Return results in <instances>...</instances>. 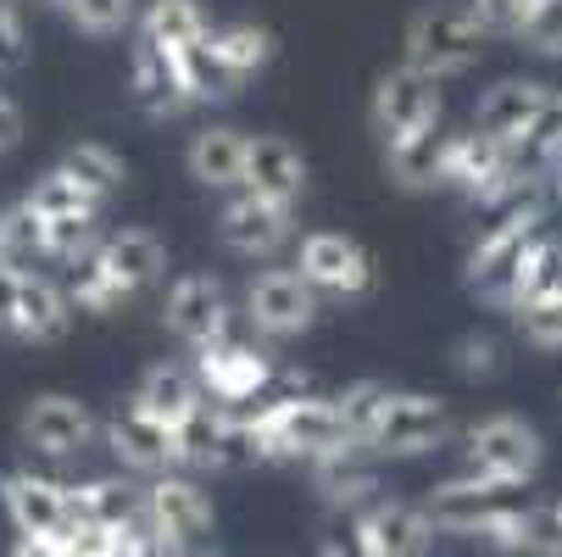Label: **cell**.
I'll list each match as a JSON object with an SVG mask.
<instances>
[{
	"mask_svg": "<svg viewBox=\"0 0 562 557\" xmlns=\"http://www.w3.org/2000/svg\"><path fill=\"white\" fill-rule=\"evenodd\" d=\"M23 274L29 268H18V263H7L0 257V335H18V307H23Z\"/></svg>",
	"mask_w": 562,
	"mask_h": 557,
	"instance_id": "39",
	"label": "cell"
},
{
	"mask_svg": "<svg viewBox=\"0 0 562 557\" xmlns=\"http://www.w3.org/2000/svg\"><path fill=\"white\" fill-rule=\"evenodd\" d=\"M212 18H206V7L201 0H145V18H139V40H150V45H162V51H173V56H184V51H195L201 40H212Z\"/></svg>",
	"mask_w": 562,
	"mask_h": 557,
	"instance_id": "26",
	"label": "cell"
},
{
	"mask_svg": "<svg viewBox=\"0 0 562 557\" xmlns=\"http://www.w3.org/2000/svg\"><path fill=\"white\" fill-rule=\"evenodd\" d=\"M128 408H139L145 419L168 424V430L190 424V419L206 408V390H201L195 363H150V368L139 374L134 396H128Z\"/></svg>",
	"mask_w": 562,
	"mask_h": 557,
	"instance_id": "22",
	"label": "cell"
},
{
	"mask_svg": "<svg viewBox=\"0 0 562 557\" xmlns=\"http://www.w3.org/2000/svg\"><path fill=\"white\" fill-rule=\"evenodd\" d=\"M18 140H23V112H18V101L7 90H0V156H7Z\"/></svg>",
	"mask_w": 562,
	"mask_h": 557,
	"instance_id": "41",
	"label": "cell"
},
{
	"mask_svg": "<svg viewBox=\"0 0 562 557\" xmlns=\"http://www.w3.org/2000/svg\"><path fill=\"white\" fill-rule=\"evenodd\" d=\"M12 557H78V552L67 546V535H18Z\"/></svg>",
	"mask_w": 562,
	"mask_h": 557,
	"instance_id": "40",
	"label": "cell"
},
{
	"mask_svg": "<svg viewBox=\"0 0 562 557\" xmlns=\"http://www.w3.org/2000/svg\"><path fill=\"white\" fill-rule=\"evenodd\" d=\"M351 530L362 541V557H429L440 535L424 502H401V497H379L351 519Z\"/></svg>",
	"mask_w": 562,
	"mask_h": 557,
	"instance_id": "16",
	"label": "cell"
},
{
	"mask_svg": "<svg viewBox=\"0 0 562 557\" xmlns=\"http://www.w3.org/2000/svg\"><path fill=\"white\" fill-rule=\"evenodd\" d=\"M206 56H212L217 90H223V101H228V96H239V90H246L251 78L279 56V40H273V29H262V23H217L212 40H206Z\"/></svg>",
	"mask_w": 562,
	"mask_h": 557,
	"instance_id": "20",
	"label": "cell"
},
{
	"mask_svg": "<svg viewBox=\"0 0 562 557\" xmlns=\"http://www.w3.org/2000/svg\"><path fill=\"white\" fill-rule=\"evenodd\" d=\"M295 268H301V279L324 301H357V296L373 290V257H368V246L351 241V234H340V229L301 234Z\"/></svg>",
	"mask_w": 562,
	"mask_h": 557,
	"instance_id": "13",
	"label": "cell"
},
{
	"mask_svg": "<svg viewBox=\"0 0 562 557\" xmlns=\"http://www.w3.org/2000/svg\"><path fill=\"white\" fill-rule=\"evenodd\" d=\"M50 7L61 12L67 29L90 34V40H123V34H134L139 18H145L139 0H50Z\"/></svg>",
	"mask_w": 562,
	"mask_h": 557,
	"instance_id": "29",
	"label": "cell"
},
{
	"mask_svg": "<svg viewBox=\"0 0 562 557\" xmlns=\"http://www.w3.org/2000/svg\"><path fill=\"white\" fill-rule=\"evenodd\" d=\"M451 408L429 390H390V402L368 435V452L379 463H401V457H429L451 441Z\"/></svg>",
	"mask_w": 562,
	"mask_h": 557,
	"instance_id": "5",
	"label": "cell"
},
{
	"mask_svg": "<svg viewBox=\"0 0 562 557\" xmlns=\"http://www.w3.org/2000/svg\"><path fill=\"white\" fill-rule=\"evenodd\" d=\"M518 45L540 62H562V0H535L529 18H524V34Z\"/></svg>",
	"mask_w": 562,
	"mask_h": 557,
	"instance_id": "36",
	"label": "cell"
},
{
	"mask_svg": "<svg viewBox=\"0 0 562 557\" xmlns=\"http://www.w3.org/2000/svg\"><path fill=\"white\" fill-rule=\"evenodd\" d=\"M72 318H78V307H72L67 285L50 279V274H40V268H29L23 274V307H18V335L12 341H23V346H56L72 330Z\"/></svg>",
	"mask_w": 562,
	"mask_h": 557,
	"instance_id": "25",
	"label": "cell"
},
{
	"mask_svg": "<svg viewBox=\"0 0 562 557\" xmlns=\"http://www.w3.org/2000/svg\"><path fill=\"white\" fill-rule=\"evenodd\" d=\"M546 290H562V241H557V234H540V241L529 246L524 274H518V290H513V307H524V301H535Z\"/></svg>",
	"mask_w": 562,
	"mask_h": 557,
	"instance_id": "34",
	"label": "cell"
},
{
	"mask_svg": "<svg viewBox=\"0 0 562 557\" xmlns=\"http://www.w3.org/2000/svg\"><path fill=\"white\" fill-rule=\"evenodd\" d=\"M128 96L134 107L150 118V123H179L190 118L201 101L190 90V73H184V56L162 51V45H150L134 34V56H128Z\"/></svg>",
	"mask_w": 562,
	"mask_h": 557,
	"instance_id": "15",
	"label": "cell"
},
{
	"mask_svg": "<svg viewBox=\"0 0 562 557\" xmlns=\"http://www.w3.org/2000/svg\"><path fill=\"white\" fill-rule=\"evenodd\" d=\"M524 7H535V0H524Z\"/></svg>",
	"mask_w": 562,
	"mask_h": 557,
	"instance_id": "44",
	"label": "cell"
},
{
	"mask_svg": "<svg viewBox=\"0 0 562 557\" xmlns=\"http://www.w3.org/2000/svg\"><path fill=\"white\" fill-rule=\"evenodd\" d=\"M217 241L223 252L246 257V263H273L295 241V207L268 201L257 190H234L217 212Z\"/></svg>",
	"mask_w": 562,
	"mask_h": 557,
	"instance_id": "14",
	"label": "cell"
},
{
	"mask_svg": "<svg viewBox=\"0 0 562 557\" xmlns=\"http://www.w3.org/2000/svg\"><path fill=\"white\" fill-rule=\"evenodd\" d=\"M401 51H407V62L429 78H462L479 67V56H485V29L473 23V12L462 7V0H435V7L413 12L407 34H401Z\"/></svg>",
	"mask_w": 562,
	"mask_h": 557,
	"instance_id": "2",
	"label": "cell"
},
{
	"mask_svg": "<svg viewBox=\"0 0 562 557\" xmlns=\"http://www.w3.org/2000/svg\"><path fill=\"white\" fill-rule=\"evenodd\" d=\"M257 463V435L246 413L206 402L190 424H179V468L184 474H234Z\"/></svg>",
	"mask_w": 562,
	"mask_h": 557,
	"instance_id": "12",
	"label": "cell"
},
{
	"mask_svg": "<svg viewBox=\"0 0 562 557\" xmlns=\"http://www.w3.org/2000/svg\"><path fill=\"white\" fill-rule=\"evenodd\" d=\"M440 118H446V101H440V78L418 73L413 62H401V67L379 73L373 101H368V123H373L379 145H395V140H407V134L440 129Z\"/></svg>",
	"mask_w": 562,
	"mask_h": 557,
	"instance_id": "9",
	"label": "cell"
},
{
	"mask_svg": "<svg viewBox=\"0 0 562 557\" xmlns=\"http://www.w3.org/2000/svg\"><path fill=\"white\" fill-rule=\"evenodd\" d=\"M462 457H468V468H485V474H496V480L529 486L546 468V441L518 413H485V419H473L462 430Z\"/></svg>",
	"mask_w": 562,
	"mask_h": 557,
	"instance_id": "8",
	"label": "cell"
},
{
	"mask_svg": "<svg viewBox=\"0 0 562 557\" xmlns=\"http://www.w3.org/2000/svg\"><path fill=\"white\" fill-rule=\"evenodd\" d=\"M56 168H61L67 179H78L95 201H112V196L128 185V163H123L112 145H101V140H78V145H67Z\"/></svg>",
	"mask_w": 562,
	"mask_h": 557,
	"instance_id": "28",
	"label": "cell"
},
{
	"mask_svg": "<svg viewBox=\"0 0 562 557\" xmlns=\"http://www.w3.org/2000/svg\"><path fill=\"white\" fill-rule=\"evenodd\" d=\"M117 296H139V290H150L156 279L168 274V246L156 241L150 229H117V234H101V246L85 257Z\"/></svg>",
	"mask_w": 562,
	"mask_h": 557,
	"instance_id": "18",
	"label": "cell"
},
{
	"mask_svg": "<svg viewBox=\"0 0 562 557\" xmlns=\"http://www.w3.org/2000/svg\"><path fill=\"white\" fill-rule=\"evenodd\" d=\"M446 123L440 129H424V134H407L384 145V174L390 185L401 190H440V174H446Z\"/></svg>",
	"mask_w": 562,
	"mask_h": 557,
	"instance_id": "27",
	"label": "cell"
},
{
	"mask_svg": "<svg viewBox=\"0 0 562 557\" xmlns=\"http://www.w3.org/2000/svg\"><path fill=\"white\" fill-rule=\"evenodd\" d=\"M45 223H61V218H101L106 212V201H95L85 185H78V179H67L61 168H50L45 179H34V190L23 196Z\"/></svg>",
	"mask_w": 562,
	"mask_h": 557,
	"instance_id": "31",
	"label": "cell"
},
{
	"mask_svg": "<svg viewBox=\"0 0 562 557\" xmlns=\"http://www.w3.org/2000/svg\"><path fill=\"white\" fill-rule=\"evenodd\" d=\"M551 513H557V524H562V502H551Z\"/></svg>",
	"mask_w": 562,
	"mask_h": 557,
	"instance_id": "43",
	"label": "cell"
},
{
	"mask_svg": "<svg viewBox=\"0 0 562 557\" xmlns=\"http://www.w3.org/2000/svg\"><path fill=\"white\" fill-rule=\"evenodd\" d=\"M462 7L473 12L479 29H485V40H518L524 34V18H529L524 0H462Z\"/></svg>",
	"mask_w": 562,
	"mask_h": 557,
	"instance_id": "37",
	"label": "cell"
},
{
	"mask_svg": "<svg viewBox=\"0 0 562 557\" xmlns=\"http://www.w3.org/2000/svg\"><path fill=\"white\" fill-rule=\"evenodd\" d=\"M317 312H324V296H317L301 268H257L246 279V296H239V318H246V330L268 346H284V341H301Z\"/></svg>",
	"mask_w": 562,
	"mask_h": 557,
	"instance_id": "3",
	"label": "cell"
},
{
	"mask_svg": "<svg viewBox=\"0 0 562 557\" xmlns=\"http://www.w3.org/2000/svg\"><path fill=\"white\" fill-rule=\"evenodd\" d=\"M195 374H201V390H206V402H223V408H257L262 396L279 385V363L268 352V341L257 335H223L201 352H190Z\"/></svg>",
	"mask_w": 562,
	"mask_h": 557,
	"instance_id": "4",
	"label": "cell"
},
{
	"mask_svg": "<svg viewBox=\"0 0 562 557\" xmlns=\"http://www.w3.org/2000/svg\"><path fill=\"white\" fill-rule=\"evenodd\" d=\"M217 513H212V497L201 486V474H156V480H145V530L162 541L168 552L190 557L206 535H212Z\"/></svg>",
	"mask_w": 562,
	"mask_h": 557,
	"instance_id": "6",
	"label": "cell"
},
{
	"mask_svg": "<svg viewBox=\"0 0 562 557\" xmlns=\"http://www.w3.org/2000/svg\"><path fill=\"white\" fill-rule=\"evenodd\" d=\"M29 51V29H23V7L18 0H0V73H12Z\"/></svg>",
	"mask_w": 562,
	"mask_h": 557,
	"instance_id": "38",
	"label": "cell"
},
{
	"mask_svg": "<svg viewBox=\"0 0 562 557\" xmlns=\"http://www.w3.org/2000/svg\"><path fill=\"white\" fill-rule=\"evenodd\" d=\"M246 156H251V134H239L234 123H206L190 134L184 168L201 190L234 196V190H246Z\"/></svg>",
	"mask_w": 562,
	"mask_h": 557,
	"instance_id": "21",
	"label": "cell"
},
{
	"mask_svg": "<svg viewBox=\"0 0 562 557\" xmlns=\"http://www.w3.org/2000/svg\"><path fill=\"white\" fill-rule=\"evenodd\" d=\"M106 446H112L117 468L134 474V480H156V474L179 468V430L145 419L139 408H117L106 419Z\"/></svg>",
	"mask_w": 562,
	"mask_h": 557,
	"instance_id": "19",
	"label": "cell"
},
{
	"mask_svg": "<svg viewBox=\"0 0 562 557\" xmlns=\"http://www.w3.org/2000/svg\"><path fill=\"white\" fill-rule=\"evenodd\" d=\"M190 557H201V552H190Z\"/></svg>",
	"mask_w": 562,
	"mask_h": 557,
	"instance_id": "45",
	"label": "cell"
},
{
	"mask_svg": "<svg viewBox=\"0 0 562 557\" xmlns=\"http://www.w3.org/2000/svg\"><path fill=\"white\" fill-rule=\"evenodd\" d=\"M317 557H362L357 530H351V524H346V530H329L324 541H317Z\"/></svg>",
	"mask_w": 562,
	"mask_h": 557,
	"instance_id": "42",
	"label": "cell"
},
{
	"mask_svg": "<svg viewBox=\"0 0 562 557\" xmlns=\"http://www.w3.org/2000/svg\"><path fill=\"white\" fill-rule=\"evenodd\" d=\"M546 212H551V201H524V207L491 218V229L473 241V252H468V290H473L479 301L513 307L524 257H529V246L546 234Z\"/></svg>",
	"mask_w": 562,
	"mask_h": 557,
	"instance_id": "1",
	"label": "cell"
},
{
	"mask_svg": "<svg viewBox=\"0 0 562 557\" xmlns=\"http://www.w3.org/2000/svg\"><path fill=\"white\" fill-rule=\"evenodd\" d=\"M0 502H7V519L18 535H67L78 524L72 508V486L50 480L40 468H12L0 480Z\"/></svg>",
	"mask_w": 562,
	"mask_h": 557,
	"instance_id": "17",
	"label": "cell"
},
{
	"mask_svg": "<svg viewBox=\"0 0 562 557\" xmlns=\"http://www.w3.org/2000/svg\"><path fill=\"white\" fill-rule=\"evenodd\" d=\"M0 257L18 263V268H50V241H45V218L18 201L0 212Z\"/></svg>",
	"mask_w": 562,
	"mask_h": 557,
	"instance_id": "30",
	"label": "cell"
},
{
	"mask_svg": "<svg viewBox=\"0 0 562 557\" xmlns=\"http://www.w3.org/2000/svg\"><path fill=\"white\" fill-rule=\"evenodd\" d=\"M451 368L468 379V385H491L507 374V346L491 335V330H468L457 346H451Z\"/></svg>",
	"mask_w": 562,
	"mask_h": 557,
	"instance_id": "33",
	"label": "cell"
},
{
	"mask_svg": "<svg viewBox=\"0 0 562 557\" xmlns=\"http://www.w3.org/2000/svg\"><path fill=\"white\" fill-rule=\"evenodd\" d=\"M513 330L535 352H562V290H546V296L513 307Z\"/></svg>",
	"mask_w": 562,
	"mask_h": 557,
	"instance_id": "32",
	"label": "cell"
},
{
	"mask_svg": "<svg viewBox=\"0 0 562 557\" xmlns=\"http://www.w3.org/2000/svg\"><path fill=\"white\" fill-rule=\"evenodd\" d=\"M518 502H524V486L496 480V474L468 468V463H462V474H451V480H440L424 497L435 530L440 535H462V541H479V530H485L491 519H502L507 508H518Z\"/></svg>",
	"mask_w": 562,
	"mask_h": 557,
	"instance_id": "7",
	"label": "cell"
},
{
	"mask_svg": "<svg viewBox=\"0 0 562 557\" xmlns=\"http://www.w3.org/2000/svg\"><path fill=\"white\" fill-rule=\"evenodd\" d=\"M384 402H390V385H379V379H357V385L335 390V408H340V419H346L351 441H362V446H368V435H373V424H379Z\"/></svg>",
	"mask_w": 562,
	"mask_h": 557,
	"instance_id": "35",
	"label": "cell"
},
{
	"mask_svg": "<svg viewBox=\"0 0 562 557\" xmlns=\"http://www.w3.org/2000/svg\"><path fill=\"white\" fill-rule=\"evenodd\" d=\"M162 330H168L173 341H184L190 352H201V346L234 335L228 285H223L217 274H206V268L179 274V279L168 285V296H162Z\"/></svg>",
	"mask_w": 562,
	"mask_h": 557,
	"instance_id": "11",
	"label": "cell"
},
{
	"mask_svg": "<svg viewBox=\"0 0 562 557\" xmlns=\"http://www.w3.org/2000/svg\"><path fill=\"white\" fill-rule=\"evenodd\" d=\"M312 185V168L301 145H290L284 134H251V156H246V190L268 196V201H284V207H301Z\"/></svg>",
	"mask_w": 562,
	"mask_h": 557,
	"instance_id": "24",
	"label": "cell"
},
{
	"mask_svg": "<svg viewBox=\"0 0 562 557\" xmlns=\"http://www.w3.org/2000/svg\"><path fill=\"white\" fill-rule=\"evenodd\" d=\"M23 446L45 463H78L95 441H106V424L78 402V396H61V390H45L23 408Z\"/></svg>",
	"mask_w": 562,
	"mask_h": 557,
	"instance_id": "10",
	"label": "cell"
},
{
	"mask_svg": "<svg viewBox=\"0 0 562 557\" xmlns=\"http://www.w3.org/2000/svg\"><path fill=\"white\" fill-rule=\"evenodd\" d=\"M306 474H312V491L324 497V508L346 513V519H357L362 508H373L384 497L379 491V457L368 446H346V452H335L324 463H312Z\"/></svg>",
	"mask_w": 562,
	"mask_h": 557,
	"instance_id": "23",
	"label": "cell"
}]
</instances>
